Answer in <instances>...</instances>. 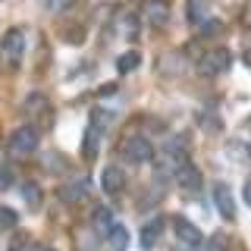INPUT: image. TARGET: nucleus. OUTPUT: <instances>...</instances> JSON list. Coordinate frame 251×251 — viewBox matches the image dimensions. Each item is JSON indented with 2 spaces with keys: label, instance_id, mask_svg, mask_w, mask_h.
Instances as JSON below:
<instances>
[{
  "label": "nucleus",
  "instance_id": "obj_1",
  "mask_svg": "<svg viewBox=\"0 0 251 251\" xmlns=\"http://www.w3.org/2000/svg\"><path fill=\"white\" fill-rule=\"evenodd\" d=\"M232 66V53L226 47H214V50H204L198 60V73L201 75H223Z\"/></svg>",
  "mask_w": 251,
  "mask_h": 251
},
{
  "label": "nucleus",
  "instance_id": "obj_2",
  "mask_svg": "<svg viewBox=\"0 0 251 251\" xmlns=\"http://www.w3.org/2000/svg\"><path fill=\"white\" fill-rule=\"evenodd\" d=\"M6 148H10V154H16V157H28L38 148V129L35 126H19V129H13Z\"/></svg>",
  "mask_w": 251,
  "mask_h": 251
},
{
  "label": "nucleus",
  "instance_id": "obj_3",
  "mask_svg": "<svg viewBox=\"0 0 251 251\" xmlns=\"http://www.w3.org/2000/svg\"><path fill=\"white\" fill-rule=\"evenodd\" d=\"M123 157L129 163H148V160H154V145L148 141L145 135H129L123 141Z\"/></svg>",
  "mask_w": 251,
  "mask_h": 251
},
{
  "label": "nucleus",
  "instance_id": "obj_4",
  "mask_svg": "<svg viewBox=\"0 0 251 251\" xmlns=\"http://www.w3.org/2000/svg\"><path fill=\"white\" fill-rule=\"evenodd\" d=\"M157 163H160V173H173V176H176V170L188 163L185 145H182V141H170V145L160 151V157H157Z\"/></svg>",
  "mask_w": 251,
  "mask_h": 251
},
{
  "label": "nucleus",
  "instance_id": "obj_5",
  "mask_svg": "<svg viewBox=\"0 0 251 251\" xmlns=\"http://www.w3.org/2000/svg\"><path fill=\"white\" fill-rule=\"evenodd\" d=\"M104 113L94 110L91 120H88V129H85V141H82V151H85V160H94L98 157V148H100V135H104Z\"/></svg>",
  "mask_w": 251,
  "mask_h": 251
},
{
  "label": "nucleus",
  "instance_id": "obj_6",
  "mask_svg": "<svg viewBox=\"0 0 251 251\" xmlns=\"http://www.w3.org/2000/svg\"><path fill=\"white\" fill-rule=\"evenodd\" d=\"M0 50L10 63H19L22 53H25V31L22 28H10L3 38H0Z\"/></svg>",
  "mask_w": 251,
  "mask_h": 251
},
{
  "label": "nucleus",
  "instance_id": "obj_7",
  "mask_svg": "<svg viewBox=\"0 0 251 251\" xmlns=\"http://www.w3.org/2000/svg\"><path fill=\"white\" fill-rule=\"evenodd\" d=\"M141 19H145L148 25H154V28H163L170 22V3H167V0H145V6H141Z\"/></svg>",
  "mask_w": 251,
  "mask_h": 251
},
{
  "label": "nucleus",
  "instance_id": "obj_8",
  "mask_svg": "<svg viewBox=\"0 0 251 251\" xmlns=\"http://www.w3.org/2000/svg\"><path fill=\"white\" fill-rule=\"evenodd\" d=\"M173 232H176V239L182 242V245H188V248H198L204 242L201 229L192 223V220H185V217H173Z\"/></svg>",
  "mask_w": 251,
  "mask_h": 251
},
{
  "label": "nucleus",
  "instance_id": "obj_9",
  "mask_svg": "<svg viewBox=\"0 0 251 251\" xmlns=\"http://www.w3.org/2000/svg\"><path fill=\"white\" fill-rule=\"evenodd\" d=\"M88 192H91V185H88V179H85V176H75V179H69V182L60 185V198L66 201V204L85 201V198H88Z\"/></svg>",
  "mask_w": 251,
  "mask_h": 251
},
{
  "label": "nucleus",
  "instance_id": "obj_10",
  "mask_svg": "<svg viewBox=\"0 0 251 251\" xmlns=\"http://www.w3.org/2000/svg\"><path fill=\"white\" fill-rule=\"evenodd\" d=\"M214 204H217V210H220L223 220H235V201H232V192H229L226 182L214 185Z\"/></svg>",
  "mask_w": 251,
  "mask_h": 251
},
{
  "label": "nucleus",
  "instance_id": "obj_11",
  "mask_svg": "<svg viewBox=\"0 0 251 251\" xmlns=\"http://www.w3.org/2000/svg\"><path fill=\"white\" fill-rule=\"evenodd\" d=\"M176 185L182 188V192H198V188H201V170L195 167V163L179 167L176 170Z\"/></svg>",
  "mask_w": 251,
  "mask_h": 251
},
{
  "label": "nucleus",
  "instance_id": "obj_12",
  "mask_svg": "<svg viewBox=\"0 0 251 251\" xmlns=\"http://www.w3.org/2000/svg\"><path fill=\"white\" fill-rule=\"evenodd\" d=\"M100 185H104L107 195H120L126 188V173L110 163V167H104V173H100Z\"/></svg>",
  "mask_w": 251,
  "mask_h": 251
},
{
  "label": "nucleus",
  "instance_id": "obj_13",
  "mask_svg": "<svg viewBox=\"0 0 251 251\" xmlns=\"http://www.w3.org/2000/svg\"><path fill=\"white\" fill-rule=\"evenodd\" d=\"M160 235H163V220L157 217V220H148L145 226H141V235H138V242H141V248L145 251H151L157 242H160Z\"/></svg>",
  "mask_w": 251,
  "mask_h": 251
},
{
  "label": "nucleus",
  "instance_id": "obj_14",
  "mask_svg": "<svg viewBox=\"0 0 251 251\" xmlns=\"http://www.w3.org/2000/svg\"><path fill=\"white\" fill-rule=\"evenodd\" d=\"M91 223H94V232H98V235H104V239H107V232L113 229V223H116V220H113V214H110L107 207H94V214H91Z\"/></svg>",
  "mask_w": 251,
  "mask_h": 251
},
{
  "label": "nucleus",
  "instance_id": "obj_15",
  "mask_svg": "<svg viewBox=\"0 0 251 251\" xmlns=\"http://www.w3.org/2000/svg\"><path fill=\"white\" fill-rule=\"evenodd\" d=\"M107 245H110V251H126L129 248V229L123 223H113V229L107 232Z\"/></svg>",
  "mask_w": 251,
  "mask_h": 251
},
{
  "label": "nucleus",
  "instance_id": "obj_16",
  "mask_svg": "<svg viewBox=\"0 0 251 251\" xmlns=\"http://www.w3.org/2000/svg\"><path fill=\"white\" fill-rule=\"evenodd\" d=\"M22 198H25V204L31 210H38V207H41V185H38V182H25V185H22Z\"/></svg>",
  "mask_w": 251,
  "mask_h": 251
},
{
  "label": "nucleus",
  "instance_id": "obj_17",
  "mask_svg": "<svg viewBox=\"0 0 251 251\" xmlns=\"http://www.w3.org/2000/svg\"><path fill=\"white\" fill-rule=\"evenodd\" d=\"M19 226V217H16L13 207H0V232H13Z\"/></svg>",
  "mask_w": 251,
  "mask_h": 251
},
{
  "label": "nucleus",
  "instance_id": "obj_18",
  "mask_svg": "<svg viewBox=\"0 0 251 251\" xmlns=\"http://www.w3.org/2000/svg\"><path fill=\"white\" fill-rule=\"evenodd\" d=\"M141 63V57H138V50H129V53H123L120 60H116V69H120V73L126 75V73H132V69H135Z\"/></svg>",
  "mask_w": 251,
  "mask_h": 251
},
{
  "label": "nucleus",
  "instance_id": "obj_19",
  "mask_svg": "<svg viewBox=\"0 0 251 251\" xmlns=\"http://www.w3.org/2000/svg\"><path fill=\"white\" fill-rule=\"evenodd\" d=\"M16 185V167L13 163H0V192Z\"/></svg>",
  "mask_w": 251,
  "mask_h": 251
},
{
  "label": "nucleus",
  "instance_id": "obj_20",
  "mask_svg": "<svg viewBox=\"0 0 251 251\" xmlns=\"http://www.w3.org/2000/svg\"><path fill=\"white\" fill-rule=\"evenodd\" d=\"M188 22L201 25L204 22V0H188Z\"/></svg>",
  "mask_w": 251,
  "mask_h": 251
},
{
  "label": "nucleus",
  "instance_id": "obj_21",
  "mask_svg": "<svg viewBox=\"0 0 251 251\" xmlns=\"http://www.w3.org/2000/svg\"><path fill=\"white\" fill-rule=\"evenodd\" d=\"M198 31H201V38H214V35L223 31V22H220V19H204L198 25Z\"/></svg>",
  "mask_w": 251,
  "mask_h": 251
},
{
  "label": "nucleus",
  "instance_id": "obj_22",
  "mask_svg": "<svg viewBox=\"0 0 251 251\" xmlns=\"http://www.w3.org/2000/svg\"><path fill=\"white\" fill-rule=\"evenodd\" d=\"M207 251H229V239H226L223 232L210 235V242H207Z\"/></svg>",
  "mask_w": 251,
  "mask_h": 251
},
{
  "label": "nucleus",
  "instance_id": "obj_23",
  "mask_svg": "<svg viewBox=\"0 0 251 251\" xmlns=\"http://www.w3.org/2000/svg\"><path fill=\"white\" fill-rule=\"evenodd\" d=\"M28 104H25V110L28 113H38V110H44V94H28Z\"/></svg>",
  "mask_w": 251,
  "mask_h": 251
},
{
  "label": "nucleus",
  "instance_id": "obj_24",
  "mask_svg": "<svg viewBox=\"0 0 251 251\" xmlns=\"http://www.w3.org/2000/svg\"><path fill=\"white\" fill-rule=\"evenodd\" d=\"M123 35H129V38L138 35V19H135V16H126V19H123Z\"/></svg>",
  "mask_w": 251,
  "mask_h": 251
},
{
  "label": "nucleus",
  "instance_id": "obj_25",
  "mask_svg": "<svg viewBox=\"0 0 251 251\" xmlns=\"http://www.w3.org/2000/svg\"><path fill=\"white\" fill-rule=\"evenodd\" d=\"M75 0H47V10H53V13H63V10H69Z\"/></svg>",
  "mask_w": 251,
  "mask_h": 251
},
{
  "label": "nucleus",
  "instance_id": "obj_26",
  "mask_svg": "<svg viewBox=\"0 0 251 251\" xmlns=\"http://www.w3.org/2000/svg\"><path fill=\"white\" fill-rule=\"evenodd\" d=\"M242 195H245V201L251 204V179H248V182H245V188H242Z\"/></svg>",
  "mask_w": 251,
  "mask_h": 251
},
{
  "label": "nucleus",
  "instance_id": "obj_27",
  "mask_svg": "<svg viewBox=\"0 0 251 251\" xmlns=\"http://www.w3.org/2000/svg\"><path fill=\"white\" fill-rule=\"evenodd\" d=\"M35 251H57V248H50V245H38Z\"/></svg>",
  "mask_w": 251,
  "mask_h": 251
},
{
  "label": "nucleus",
  "instance_id": "obj_28",
  "mask_svg": "<svg viewBox=\"0 0 251 251\" xmlns=\"http://www.w3.org/2000/svg\"><path fill=\"white\" fill-rule=\"evenodd\" d=\"M245 63H248V66H251V50H248V53H245Z\"/></svg>",
  "mask_w": 251,
  "mask_h": 251
},
{
  "label": "nucleus",
  "instance_id": "obj_29",
  "mask_svg": "<svg viewBox=\"0 0 251 251\" xmlns=\"http://www.w3.org/2000/svg\"><path fill=\"white\" fill-rule=\"evenodd\" d=\"M245 16H248V22H251V3H248V10H245Z\"/></svg>",
  "mask_w": 251,
  "mask_h": 251
},
{
  "label": "nucleus",
  "instance_id": "obj_30",
  "mask_svg": "<svg viewBox=\"0 0 251 251\" xmlns=\"http://www.w3.org/2000/svg\"><path fill=\"white\" fill-rule=\"evenodd\" d=\"M245 126H248V132H251V116H248V123H245Z\"/></svg>",
  "mask_w": 251,
  "mask_h": 251
}]
</instances>
